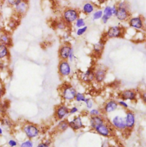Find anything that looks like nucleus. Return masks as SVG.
I'll list each match as a JSON object with an SVG mask.
<instances>
[{"label":"nucleus","instance_id":"f257e3e1","mask_svg":"<svg viewBox=\"0 0 146 147\" xmlns=\"http://www.w3.org/2000/svg\"><path fill=\"white\" fill-rule=\"evenodd\" d=\"M116 5L117 6V11L114 16L115 17L121 22L127 21L131 17L130 4L125 1H121Z\"/></svg>","mask_w":146,"mask_h":147},{"label":"nucleus","instance_id":"f03ea898","mask_svg":"<svg viewBox=\"0 0 146 147\" xmlns=\"http://www.w3.org/2000/svg\"><path fill=\"white\" fill-rule=\"evenodd\" d=\"M80 17V11L74 7L65 8L61 15V19L68 25H71Z\"/></svg>","mask_w":146,"mask_h":147},{"label":"nucleus","instance_id":"7ed1b4c3","mask_svg":"<svg viewBox=\"0 0 146 147\" xmlns=\"http://www.w3.org/2000/svg\"><path fill=\"white\" fill-rule=\"evenodd\" d=\"M126 29L121 25H114L109 27L104 34L103 37L105 40L119 38L123 37Z\"/></svg>","mask_w":146,"mask_h":147},{"label":"nucleus","instance_id":"20e7f679","mask_svg":"<svg viewBox=\"0 0 146 147\" xmlns=\"http://www.w3.org/2000/svg\"><path fill=\"white\" fill-rule=\"evenodd\" d=\"M22 131L29 139H33L37 138L40 134L39 127L31 123H25L22 126Z\"/></svg>","mask_w":146,"mask_h":147},{"label":"nucleus","instance_id":"39448f33","mask_svg":"<svg viewBox=\"0 0 146 147\" xmlns=\"http://www.w3.org/2000/svg\"><path fill=\"white\" fill-rule=\"evenodd\" d=\"M62 98L66 101H72L75 100L77 93L75 88L70 84H64L60 89Z\"/></svg>","mask_w":146,"mask_h":147},{"label":"nucleus","instance_id":"423d86ee","mask_svg":"<svg viewBox=\"0 0 146 147\" xmlns=\"http://www.w3.org/2000/svg\"><path fill=\"white\" fill-rule=\"evenodd\" d=\"M127 21L129 26L137 30H142L145 28V20L142 16H131Z\"/></svg>","mask_w":146,"mask_h":147},{"label":"nucleus","instance_id":"0eeeda50","mask_svg":"<svg viewBox=\"0 0 146 147\" xmlns=\"http://www.w3.org/2000/svg\"><path fill=\"white\" fill-rule=\"evenodd\" d=\"M58 72L62 78L69 77L72 74V68L68 60H60L58 65Z\"/></svg>","mask_w":146,"mask_h":147},{"label":"nucleus","instance_id":"6e6552de","mask_svg":"<svg viewBox=\"0 0 146 147\" xmlns=\"http://www.w3.org/2000/svg\"><path fill=\"white\" fill-rule=\"evenodd\" d=\"M74 51L72 46L68 42L62 44L58 51V57L60 60H68L70 53Z\"/></svg>","mask_w":146,"mask_h":147},{"label":"nucleus","instance_id":"1a4fd4ad","mask_svg":"<svg viewBox=\"0 0 146 147\" xmlns=\"http://www.w3.org/2000/svg\"><path fill=\"white\" fill-rule=\"evenodd\" d=\"M107 74V69L105 66L98 65L94 68V81L98 84L102 83L106 79Z\"/></svg>","mask_w":146,"mask_h":147},{"label":"nucleus","instance_id":"9d476101","mask_svg":"<svg viewBox=\"0 0 146 147\" xmlns=\"http://www.w3.org/2000/svg\"><path fill=\"white\" fill-rule=\"evenodd\" d=\"M29 9L28 0H22L19 3L13 7V11L18 17H23Z\"/></svg>","mask_w":146,"mask_h":147},{"label":"nucleus","instance_id":"9b49d317","mask_svg":"<svg viewBox=\"0 0 146 147\" xmlns=\"http://www.w3.org/2000/svg\"><path fill=\"white\" fill-rule=\"evenodd\" d=\"M69 115V108L65 104L57 106L55 109V117L57 120L65 119Z\"/></svg>","mask_w":146,"mask_h":147},{"label":"nucleus","instance_id":"f8f14e48","mask_svg":"<svg viewBox=\"0 0 146 147\" xmlns=\"http://www.w3.org/2000/svg\"><path fill=\"white\" fill-rule=\"evenodd\" d=\"M106 40L102 37L97 42L95 43L92 46V53L96 57H100L104 49Z\"/></svg>","mask_w":146,"mask_h":147},{"label":"nucleus","instance_id":"ddd939ff","mask_svg":"<svg viewBox=\"0 0 146 147\" xmlns=\"http://www.w3.org/2000/svg\"><path fill=\"white\" fill-rule=\"evenodd\" d=\"M94 131L98 135L106 138L110 137L113 134V130L110 125L106 123L98 127Z\"/></svg>","mask_w":146,"mask_h":147},{"label":"nucleus","instance_id":"4468645a","mask_svg":"<svg viewBox=\"0 0 146 147\" xmlns=\"http://www.w3.org/2000/svg\"><path fill=\"white\" fill-rule=\"evenodd\" d=\"M125 120L126 129H133L136 123V118L134 113L133 111H128L126 112V116L125 117Z\"/></svg>","mask_w":146,"mask_h":147},{"label":"nucleus","instance_id":"2eb2a0df","mask_svg":"<svg viewBox=\"0 0 146 147\" xmlns=\"http://www.w3.org/2000/svg\"><path fill=\"white\" fill-rule=\"evenodd\" d=\"M79 78L80 80L84 83H91L92 81H94V68H90L87 69L86 71L82 72L80 74Z\"/></svg>","mask_w":146,"mask_h":147},{"label":"nucleus","instance_id":"dca6fc26","mask_svg":"<svg viewBox=\"0 0 146 147\" xmlns=\"http://www.w3.org/2000/svg\"><path fill=\"white\" fill-rule=\"evenodd\" d=\"M119 96L121 100L125 101H135L137 100V93L134 89H126L120 93Z\"/></svg>","mask_w":146,"mask_h":147},{"label":"nucleus","instance_id":"f3484780","mask_svg":"<svg viewBox=\"0 0 146 147\" xmlns=\"http://www.w3.org/2000/svg\"><path fill=\"white\" fill-rule=\"evenodd\" d=\"M112 125L117 129L124 131L126 129L125 117L121 116H115L111 120Z\"/></svg>","mask_w":146,"mask_h":147},{"label":"nucleus","instance_id":"a211bd4d","mask_svg":"<svg viewBox=\"0 0 146 147\" xmlns=\"http://www.w3.org/2000/svg\"><path fill=\"white\" fill-rule=\"evenodd\" d=\"M69 127L74 131L82 129L84 127L82 119L80 116H76L69 121Z\"/></svg>","mask_w":146,"mask_h":147},{"label":"nucleus","instance_id":"6ab92c4d","mask_svg":"<svg viewBox=\"0 0 146 147\" xmlns=\"http://www.w3.org/2000/svg\"><path fill=\"white\" fill-rule=\"evenodd\" d=\"M0 44L10 48L13 45L12 37L11 34L7 31H3L0 32Z\"/></svg>","mask_w":146,"mask_h":147},{"label":"nucleus","instance_id":"aec40b11","mask_svg":"<svg viewBox=\"0 0 146 147\" xmlns=\"http://www.w3.org/2000/svg\"><path fill=\"white\" fill-rule=\"evenodd\" d=\"M118 101L114 99L108 100L103 107V111L106 113H111L115 111L118 108Z\"/></svg>","mask_w":146,"mask_h":147},{"label":"nucleus","instance_id":"412c9836","mask_svg":"<svg viewBox=\"0 0 146 147\" xmlns=\"http://www.w3.org/2000/svg\"><path fill=\"white\" fill-rule=\"evenodd\" d=\"M89 121L90 127L93 130H95L98 127L106 123L104 118L102 115L97 116H91Z\"/></svg>","mask_w":146,"mask_h":147},{"label":"nucleus","instance_id":"4be33fe9","mask_svg":"<svg viewBox=\"0 0 146 147\" xmlns=\"http://www.w3.org/2000/svg\"><path fill=\"white\" fill-rule=\"evenodd\" d=\"M96 6L90 1L85 2L82 6V12L85 15H90L96 10Z\"/></svg>","mask_w":146,"mask_h":147},{"label":"nucleus","instance_id":"5701e85b","mask_svg":"<svg viewBox=\"0 0 146 147\" xmlns=\"http://www.w3.org/2000/svg\"><path fill=\"white\" fill-rule=\"evenodd\" d=\"M10 56V48L2 44H0V61H6Z\"/></svg>","mask_w":146,"mask_h":147},{"label":"nucleus","instance_id":"b1692460","mask_svg":"<svg viewBox=\"0 0 146 147\" xmlns=\"http://www.w3.org/2000/svg\"><path fill=\"white\" fill-rule=\"evenodd\" d=\"M1 123L2 126L7 129H11L14 127V123L7 116H3L2 117Z\"/></svg>","mask_w":146,"mask_h":147},{"label":"nucleus","instance_id":"393cba45","mask_svg":"<svg viewBox=\"0 0 146 147\" xmlns=\"http://www.w3.org/2000/svg\"><path fill=\"white\" fill-rule=\"evenodd\" d=\"M69 128V121L65 119L60 120L57 125V129L58 132H64L66 131Z\"/></svg>","mask_w":146,"mask_h":147},{"label":"nucleus","instance_id":"a878e982","mask_svg":"<svg viewBox=\"0 0 146 147\" xmlns=\"http://www.w3.org/2000/svg\"><path fill=\"white\" fill-rule=\"evenodd\" d=\"M68 26H69V25L66 24L61 18L60 21H58L55 23V28L60 30H65Z\"/></svg>","mask_w":146,"mask_h":147},{"label":"nucleus","instance_id":"bb28decb","mask_svg":"<svg viewBox=\"0 0 146 147\" xmlns=\"http://www.w3.org/2000/svg\"><path fill=\"white\" fill-rule=\"evenodd\" d=\"M103 15V10L101 9H97L95 10L92 14V20L94 21H97L101 19Z\"/></svg>","mask_w":146,"mask_h":147},{"label":"nucleus","instance_id":"cd10ccee","mask_svg":"<svg viewBox=\"0 0 146 147\" xmlns=\"http://www.w3.org/2000/svg\"><path fill=\"white\" fill-rule=\"evenodd\" d=\"M103 13L104 16L107 17L110 19L114 16V14H113V13L112 11V9H111V6H110V5L106 6L104 7V9L103 10Z\"/></svg>","mask_w":146,"mask_h":147},{"label":"nucleus","instance_id":"c85d7f7f","mask_svg":"<svg viewBox=\"0 0 146 147\" xmlns=\"http://www.w3.org/2000/svg\"><path fill=\"white\" fill-rule=\"evenodd\" d=\"M18 25H19V21L18 20H16L15 18H11L8 22L7 26L11 30H13L17 28Z\"/></svg>","mask_w":146,"mask_h":147},{"label":"nucleus","instance_id":"c756f323","mask_svg":"<svg viewBox=\"0 0 146 147\" xmlns=\"http://www.w3.org/2000/svg\"><path fill=\"white\" fill-rule=\"evenodd\" d=\"M74 24H75V26L76 28H79L83 27V26L86 25V21H85L84 18L79 17L75 21V22H74Z\"/></svg>","mask_w":146,"mask_h":147},{"label":"nucleus","instance_id":"7c9ffc66","mask_svg":"<svg viewBox=\"0 0 146 147\" xmlns=\"http://www.w3.org/2000/svg\"><path fill=\"white\" fill-rule=\"evenodd\" d=\"M7 104V102H5L4 103L3 102H2L1 100H0V115H2L3 116H5L6 111L8 108Z\"/></svg>","mask_w":146,"mask_h":147},{"label":"nucleus","instance_id":"2f4dec72","mask_svg":"<svg viewBox=\"0 0 146 147\" xmlns=\"http://www.w3.org/2000/svg\"><path fill=\"white\" fill-rule=\"evenodd\" d=\"M87 30H88V26L86 25H85L83 27L79 28H77V29L76 30V34L78 36H82L84 33H86V32L87 31Z\"/></svg>","mask_w":146,"mask_h":147},{"label":"nucleus","instance_id":"473e14b6","mask_svg":"<svg viewBox=\"0 0 146 147\" xmlns=\"http://www.w3.org/2000/svg\"><path fill=\"white\" fill-rule=\"evenodd\" d=\"M86 98V97L85 96V95L83 93L80 92H77L75 97V101L79 102H84Z\"/></svg>","mask_w":146,"mask_h":147},{"label":"nucleus","instance_id":"72a5a7b5","mask_svg":"<svg viewBox=\"0 0 146 147\" xmlns=\"http://www.w3.org/2000/svg\"><path fill=\"white\" fill-rule=\"evenodd\" d=\"M22 1V0H5L7 5L13 8L19 3Z\"/></svg>","mask_w":146,"mask_h":147},{"label":"nucleus","instance_id":"f704fd0d","mask_svg":"<svg viewBox=\"0 0 146 147\" xmlns=\"http://www.w3.org/2000/svg\"><path fill=\"white\" fill-rule=\"evenodd\" d=\"M84 102L86 104V108L88 109H89V110L92 109L93 108V107H94V102L92 98H86Z\"/></svg>","mask_w":146,"mask_h":147},{"label":"nucleus","instance_id":"c9c22d12","mask_svg":"<svg viewBox=\"0 0 146 147\" xmlns=\"http://www.w3.org/2000/svg\"><path fill=\"white\" fill-rule=\"evenodd\" d=\"M19 147H34V143L31 140L28 139L22 142Z\"/></svg>","mask_w":146,"mask_h":147},{"label":"nucleus","instance_id":"e433bc0d","mask_svg":"<svg viewBox=\"0 0 146 147\" xmlns=\"http://www.w3.org/2000/svg\"><path fill=\"white\" fill-rule=\"evenodd\" d=\"M90 116H97L101 115V111L96 108H92L89 111Z\"/></svg>","mask_w":146,"mask_h":147},{"label":"nucleus","instance_id":"4c0bfd02","mask_svg":"<svg viewBox=\"0 0 146 147\" xmlns=\"http://www.w3.org/2000/svg\"><path fill=\"white\" fill-rule=\"evenodd\" d=\"M52 142L50 140H47L45 142H41L40 143H39L36 147H51V144Z\"/></svg>","mask_w":146,"mask_h":147},{"label":"nucleus","instance_id":"58836bf2","mask_svg":"<svg viewBox=\"0 0 146 147\" xmlns=\"http://www.w3.org/2000/svg\"><path fill=\"white\" fill-rule=\"evenodd\" d=\"M7 146L9 147H17L18 146V143L14 139H10L7 142Z\"/></svg>","mask_w":146,"mask_h":147},{"label":"nucleus","instance_id":"ea45409f","mask_svg":"<svg viewBox=\"0 0 146 147\" xmlns=\"http://www.w3.org/2000/svg\"><path fill=\"white\" fill-rule=\"evenodd\" d=\"M118 104L119 105H120L121 107H122L125 109H128L129 108V104L125 100H119L118 101Z\"/></svg>","mask_w":146,"mask_h":147},{"label":"nucleus","instance_id":"a19ab883","mask_svg":"<svg viewBox=\"0 0 146 147\" xmlns=\"http://www.w3.org/2000/svg\"><path fill=\"white\" fill-rule=\"evenodd\" d=\"M5 92H6V90H5V86L1 82H0V100H1L2 98L5 95Z\"/></svg>","mask_w":146,"mask_h":147},{"label":"nucleus","instance_id":"79ce46f5","mask_svg":"<svg viewBox=\"0 0 146 147\" xmlns=\"http://www.w3.org/2000/svg\"><path fill=\"white\" fill-rule=\"evenodd\" d=\"M78 111H79L78 108L74 106L72 108H71L70 109H69V114L70 115H74V114L76 113Z\"/></svg>","mask_w":146,"mask_h":147},{"label":"nucleus","instance_id":"37998d69","mask_svg":"<svg viewBox=\"0 0 146 147\" xmlns=\"http://www.w3.org/2000/svg\"><path fill=\"white\" fill-rule=\"evenodd\" d=\"M75 59V56L74 52V51H73L70 53V55H69L68 61H69V62H72V61H73Z\"/></svg>","mask_w":146,"mask_h":147},{"label":"nucleus","instance_id":"c03bdc74","mask_svg":"<svg viewBox=\"0 0 146 147\" xmlns=\"http://www.w3.org/2000/svg\"><path fill=\"white\" fill-rule=\"evenodd\" d=\"M109 20H110V18H108L107 17H106V16H104V15H103L101 19H100L102 22L103 24H106L108 22V21Z\"/></svg>","mask_w":146,"mask_h":147},{"label":"nucleus","instance_id":"a18cd8bd","mask_svg":"<svg viewBox=\"0 0 146 147\" xmlns=\"http://www.w3.org/2000/svg\"><path fill=\"white\" fill-rule=\"evenodd\" d=\"M111 9H112V11H113V14H114V16L115 14L117 13V5H112L111 6Z\"/></svg>","mask_w":146,"mask_h":147},{"label":"nucleus","instance_id":"49530a36","mask_svg":"<svg viewBox=\"0 0 146 147\" xmlns=\"http://www.w3.org/2000/svg\"><path fill=\"white\" fill-rule=\"evenodd\" d=\"M142 99L143 100V102H144V103H146V93L144 92L143 93H142Z\"/></svg>","mask_w":146,"mask_h":147},{"label":"nucleus","instance_id":"de8ad7c7","mask_svg":"<svg viewBox=\"0 0 146 147\" xmlns=\"http://www.w3.org/2000/svg\"><path fill=\"white\" fill-rule=\"evenodd\" d=\"M96 2H97L99 4L102 5V4L105 3L107 2V0H96Z\"/></svg>","mask_w":146,"mask_h":147},{"label":"nucleus","instance_id":"09e8293b","mask_svg":"<svg viewBox=\"0 0 146 147\" xmlns=\"http://www.w3.org/2000/svg\"><path fill=\"white\" fill-rule=\"evenodd\" d=\"M3 133V131L0 125V135H2Z\"/></svg>","mask_w":146,"mask_h":147},{"label":"nucleus","instance_id":"8fccbe9b","mask_svg":"<svg viewBox=\"0 0 146 147\" xmlns=\"http://www.w3.org/2000/svg\"><path fill=\"white\" fill-rule=\"evenodd\" d=\"M4 1H5V0H0V3H2V2H3Z\"/></svg>","mask_w":146,"mask_h":147},{"label":"nucleus","instance_id":"3c124183","mask_svg":"<svg viewBox=\"0 0 146 147\" xmlns=\"http://www.w3.org/2000/svg\"><path fill=\"white\" fill-rule=\"evenodd\" d=\"M114 147V146H111V147Z\"/></svg>","mask_w":146,"mask_h":147},{"label":"nucleus","instance_id":"603ef678","mask_svg":"<svg viewBox=\"0 0 146 147\" xmlns=\"http://www.w3.org/2000/svg\"><path fill=\"white\" fill-rule=\"evenodd\" d=\"M0 32H1V26H0Z\"/></svg>","mask_w":146,"mask_h":147}]
</instances>
